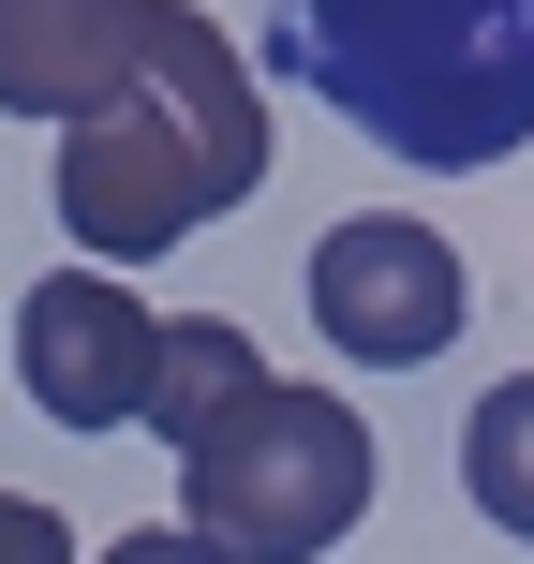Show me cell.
<instances>
[{
  "mask_svg": "<svg viewBox=\"0 0 534 564\" xmlns=\"http://www.w3.org/2000/svg\"><path fill=\"white\" fill-rule=\"evenodd\" d=\"M371 476H386V446L357 431V401L268 371L253 401H224L178 446V520L208 550H238V564H327L371 520Z\"/></svg>",
  "mask_w": 534,
  "mask_h": 564,
  "instance_id": "obj_3",
  "label": "cell"
},
{
  "mask_svg": "<svg viewBox=\"0 0 534 564\" xmlns=\"http://www.w3.org/2000/svg\"><path fill=\"white\" fill-rule=\"evenodd\" d=\"M45 194H59V238L89 268H149V253H178V238H208L224 208L268 194V89L208 0H164L134 75L89 119H59Z\"/></svg>",
  "mask_w": 534,
  "mask_h": 564,
  "instance_id": "obj_1",
  "label": "cell"
},
{
  "mask_svg": "<svg viewBox=\"0 0 534 564\" xmlns=\"http://www.w3.org/2000/svg\"><path fill=\"white\" fill-rule=\"evenodd\" d=\"M89 564H238V550H208L194 520H164V535H119V550H89Z\"/></svg>",
  "mask_w": 534,
  "mask_h": 564,
  "instance_id": "obj_10",
  "label": "cell"
},
{
  "mask_svg": "<svg viewBox=\"0 0 534 564\" xmlns=\"http://www.w3.org/2000/svg\"><path fill=\"white\" fill-rule=\"evenodd\" d=\"M460 490H476L490 535H520V550H534V371H505V387L460 416Z\"/></svg>",
  "mask_w": 534,
  "mask_h": 564,
  "instance_id": "obj_8",
  "label": "cell"
},
{
  "mask_svg": "<svg viewBox=\"0 0 534 564\" xmlns=\"http://www.w3.org/2000/svg\"><path fill=\"white\" fill-rule=\"evenodd\" d=\"M149 341H164V312L134 297V268H45L15 297V387H30V416H59V431H134V401H149Z\"/></svg>",
  "mask_w": 534,
  "mask_h": 564,
  "instance_id": "obj_5",
  "label": "cell"
},
{
  "mask_svg": "<svg viewBox=\"0 0 534 564\" xmlns=\"http://www.w3.org/2000/svg\"><path fill=\"white\" fill-rule=\"evenodd\" d=\"M312 327L357 371H431L476 327V268H460L416 208H341V224L312 238Z\"/></svg>",
  "mask_w": 534,
  "mask_h": 564,
  "instance_id": "obj_4",
  "label": "cell"
},
{
  "mask_svg": "<svg viewBox=\"0 0 534 564\" xmlns=\"http://www.w3.org/2000/svg\"><path fill=\"white\" fill-rule=\"evenodd\" d=\"M297 75L371 149L476 178L534 149V0H297Z\"/></svg>",
  "mask_w": 534,
  "mask_h": 564,
  "instance_id": "obj_2",
  "label": "cell"
},
{
  "mask_svg": "<svg viewBox=\"0 0 534 564\" xmlns=\"http://www.w3.org/2000/svg\"><path fill=\"white\" fill-rule=\"evenodd\" d=\"M0 564H89V550H75V520H59V506L0 490Z\"/></svg>",
  "mask_w": 534,
  "mask_h": 564,
  "instance_id": "obj_9",
  "label": "cell"
},
{
  "mask_svg": "<svg viewBox=\"0 0 534 564\" xmlns=\"http://www.w3.org/2000/svg\"><path fill=\"white\" fill-rule=\"evenodd\" d=\"M164 0H0V119H89Z\"/></svg>",
  "mask_w": 534,
  "mask_h": 564,
  "instance_id": "obj_6",
  "label": "cell"
},
{
  "mask_svg": "<svg viewBox=\"0 0 534 564\" xmlns=\"http://www.w3.org/2000/svg\"><path fill=\"white\" fill-rule=\"evenodd\" d=\"M268 387V341L238 327V312H164V341H149V401H134V431H164V446H194L224 401H253Z\"/></svg>",
  "mask_w": 534,
  "mask_h": 564,
  "instance_id": "obj_7",
  "label": "cell"
}]
</instances>
